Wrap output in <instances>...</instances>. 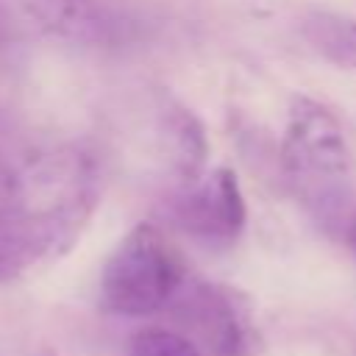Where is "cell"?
Listing matches in <instances>:
<instances>
[{
  "label": "cell",
  "mask_w": 356,
  "mask_h": 356,
  "mask_svg": "<svg viewBox=\"0 0 356 356\" xmlns=\"http://www.w3.org/2000/svg\"><path fill=\"white\" fill-rule=\"evenodd\" d=\"M184 281L186 264L167 234L153 222H136L103 264L100 306L122 317H147L167 309Z\"/></svg>",
  "instance_id": "cell-3"
},
{
  "label": "cell",
  "mask_w": 356,
  "mask_h": 356,
  "mask_svg": "<svg viewBox=\"0 0 356 356\" xmlns=\"http://www.w3.org/2000/svg\"><path fill=\"white\" fill-rule=\"evenodd\" d=\"M303 36L334 67L356 70V19L320 11L303 19Z\"/></svg>",
  "instance_id": "cell-9"
},
{
  "label": "cell",
  "mask_w": 356,
  "mask_h": 356,
  "mask_svg": "<svg viewBox=\"0 0 356 356\" xmlns=\"http://www.w3.org/2000/svg\"><path fill=\"white\" fill-rule=\"evenodd\" d=\"M83 228L56 217L0 214V284L22 275L33 264L61 256Z\"/></svg>",
  "instance_id": "cell-6"
},
{
  "label": "cell",
  "mask_w": 356,
  "mask_h": 356,
  "mask_svg": "<svg viewBox=\"0 0 356 356\" xmlns=\"http://www.w3.org/2000/svg\"><path fill=\"white\" fill-rule=\"evenodd\" d=\"M167 217L175 228L209 248H228L239 239L248 222L245 195L236 172L214 167L186 186H178L167 200Z\"/></svg>",
  "instance_id": "cell-5"
},
{
  "label": "cell",
  "mask_w": 356,
  "mask_h": 356,
  "mask_svg": "<svg viewBox=\"0 0 356 356\" xmlns=\"http://www.w3.org/2000/svg\"><path fill=\"white\" fill-rule=\"evenodd\" d=\"M281 170L309 214L337 236L353 209L348 172L350 150L339 120L312 97H295L281 136Z\"/></svg>",
  "instance_id": "cell-2"
},
{
  "label": "cell",
  "mask_w": 356,
  "mask_h": 356,
  "mask_svg": "<svg viewBox=\"0 0 356 356\" xmlns=\"http://www.w3.org/2000/svg\"><path fill=\"white\" fill-rule=\"evenodd\" d=\"M17 19L39 33L67 42H95L103 36V14L95 0H6Z\"/></svg>",
  "instance_id": "cell-8"
},
{
  "label": "cell",
  "mask_w": 356,
  "mask_h": 356,
  "mask_svg": "<svg viewBox=\"0 0 356 356\" xmlns=\"http://www.w3.org/2000/svg\"><path fill=\"white\" fill-rule=\"evenodd\" d=\"M97 206L95 161L81 147L0 142V214L86 225Z\"/></svg>",
  "instance_id": "cell-1"
},
{
  "label": "cell",
  "mask_w": 356,
  "mask_h": 356,
  "mask_svg": "<svg viewBox=\"0 0 356 356\" xmlns=\"http://www.w3.org/2000/svg\"><path fill=\"white\" fill-rule=\"evenodd\" d=\"M153 111H156L153 131H156L159 156L164 159L167 170L175 175L178 186H186L206 172L209 139L203 122L192 108H186L181 100L164 92L156 97Z\"/></svg>",
  "instance_id": "cell-7"
},
{
  "label": "cell",
  "mask_w": 356,
  "mask_h": 356,
  "mask_svg": "<svg viewBox=\"0 0 356 356\" xmlns=\"http://www.w3.org/2000/svg\"><path fill=\"white\" fill-rule=\"evenodd\" d=\"M167 309L184 337L209 356H253L261 348L253 309L234 286L186 275Z\"/></svg>",
  "instance_id": "cell-4"
},
{
  "label": "cell",
  "mask_w": 356,
  "mask_h": 356,
  "mask_svg": "<svg viewBox=\"0 0 356 356\" xmlns=\"http://www.w3.org/2000/svg\"><path fill=\"white\" fill-rule=\"evenodd\" d=\"M337 236L342 239V245L348 248V253L356 259V206H353V209L348 211V217L342 220V225H339Z\"/></svg>",
  "instance_id": "cell-12"
},
{
  "label": "cell",
  "mask_w": 356,
  "mask_h": 356,
  "mask_svg": "<svg viewBox=\"0 0 356 356\" xmlns=\"http://www.w3.org/2000/svg\"><path fill=\"white\" fill-rule=\"evenodd\" d=\"M19 33V22H17V14L11 11V6L6 0H0V47L11 44Z\"/></svg>",
  "instance_id": "cell-11"
},
{
  "label": "cell",
  "mask_w": 356,
  "mask_h": 356,
  "mask_svg": "<svg viewBox=\"0 0 356 356\" xmlns=\"http://www.w3.org/2000/svg\"><path fill=\"white\" fill-rule=\"evenodd\" d=\"M131 356H200V350L172 328H142L131 339Z\"/></svg>",
  "instance_id": "cell-10"
}]
</instances>
